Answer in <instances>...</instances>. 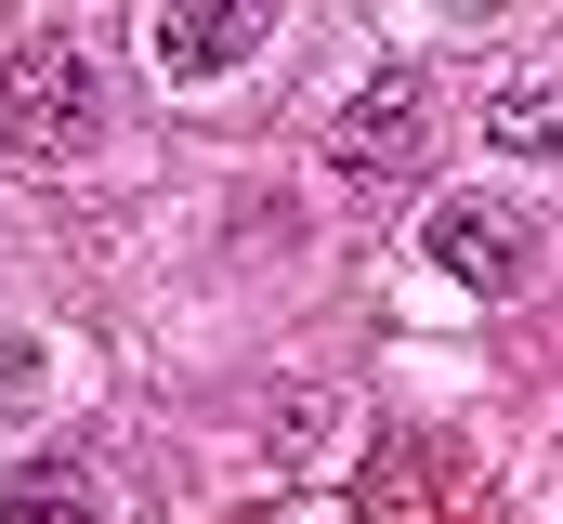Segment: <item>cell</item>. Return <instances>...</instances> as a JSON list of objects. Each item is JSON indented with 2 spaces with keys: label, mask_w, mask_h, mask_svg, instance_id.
Returning <instances> with one entry per match:
<instances>
[{
  "label": "cell",
  "mask_w": 563,
  "mask_h": 524,
  "mask_svg": "<svg viewBox=\"0 0 563 524\" xmlns=\"http://www.w3.org/2000/svg\"><path fill=\"white\" fill-rule=\"evenodd\" d=\"M0 144H13L26 171H66V157L106 144V79H92L79 40H26V53L0 66Z\"/></svg>",
  "instance_id": "6da1fadb"
},
{
  "label": "cell",
  "mask_w": 563,
  "mask_h": 524,
  "mask_svg": "<svg viewBox=\"0 0 563 524\" xmlns=\"http://www.w3.org/2000/svg\"><path fill=\"white\" fill-rule=\"evenodd\" d=\"M420 144H432V79L420 66H367L341 92V119H328V171L341 184H407Z\"/></svg>",
  "instance_id": "7a4b0ae2"
},
{
  "label": "cell",
  "mask_w": 563,
  "mask_h": 524,
  "mask_svg": "<svg viewBox=\"0 0 563 524\" xmlns=\"http://www.w3.org/2000/svg\"><path fill=\"white\" fill-rule=\"evenodd\" d=\"M420 250H432V275H459L472 302H511V288L538 275V210H511V197H445Z\"/></svg>",
  "instance_id": "3957f363"
},
{
  "label": "cell",
  "mask_w": 563,
  "mask_h": 524,
  "mask_svg": "<svg viewBox=\"0 0 563 524\" xmlns=\"http://www.w3.org/2000/svg\"><path fill=\"white\" fill-rule=\"evenodd\" d=\"M276 13L288 0H157V66H170V79H223Z\"/></svg>",
  "instance_id": "277c9868"
},
{
  "label": "cell",
  "mask_w": 563,
  "mask_h": 524,
  "mask_svg": "<svg viewBox=\"0 0 563 524\" xmlns=\"http://www.w3.org/2000/svg\"><path fill=\"white\" fill-rule=\"evenodd\" d=\"M0 524H106V512H92V472L79 459H13L0 472Z\"/></svg>",
  "instance_id": "5b68a950"
},
{
  "label": "cell",
  "mask_w": 563,
  "mask_h": 524,
  "mask_svg": "<svg viewBox=\"0 0 563 524\" xmlns=\"http://www.w3.org/2000/svg\"><path fill=\"white\" fill-rule=\"evenodd\" d=\"M328 433H341V393H328V381H288L276 406H263V459H276V472H314Z\"/></svg>",
  "instance_id": "8992f818"
},
{
  "label": "cell",
  "mask_w": 563,
  "mask_h": 524,
  "mask_svg": "<svg viewBox=\"0 0 563 524\" xmlns=\"http://www.w3.org/2000/svg\"><path fill=\"white\" fill-rule=\"evenodd\" d=\"M485 144H498V157H563V79H511V92H485Z\"/></svg>",
  "instance_id": "52a82bcc"
}]
</instances>
